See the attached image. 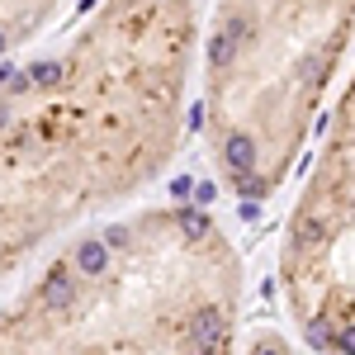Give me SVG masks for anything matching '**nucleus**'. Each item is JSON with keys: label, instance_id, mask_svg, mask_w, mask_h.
Returning a JSON list of instances; mask_svg holds the SVG:
<instances>
[{"label": "nucleus", "instance_id": "39448f33", "mask_svg": "<svg viewBox=\"0 0 355 355\" xmlns=\"http://www.w3.org/2000/svg\"><path fill=\"white\" fill-rule=\"evenodd\" d=\"M57 10H62V0H0V67L24 43H33Z\"/></svg>", "mask_w": 355, "mask_h": 355}, {"label": "nucleus", "instance_id": "f257e3e1", "mask_svg": "<svg viewBox=\"0 0 355 355\" xmlns=\"http://www.w3.org/2000/svg\"><path fill=\"white\" fill-rule=\"evenodd\" d=\"M194 0H100L0 85V275L157 180L185 128Z\"/></svg>", "mask_w": 355, "mask_h": 355}, {"label": "nucleus", "instance_id": "423d86ee", "mask_svg": "<svg viewBox=\"0 0 355 355\" xmlns=\"http://www.w3.org/2000/svg\"><path fill=\"white\" fill-rule=\"evenodd\" d=\"M246 355H299L279 331H256L251 336V346H246Z\"/></svg>", "mask_w": 355, "mask_h": 355}, {"label": "nucleus", "instance_id": "f03ea898", "mask_svg": "<svg viewBox=\"0 0 355 355\" xmlns=\"http://www.w3.org/2000/svg\"><path fill=\"white\" fill-rule=\"evenodd\" d=\"M242 261L204 209H137L67 242L0 308V355H232Z\"/></svg>", "mask_w": 355, "mask_h": 355}, {"label": "nucleus", "instance_id": "20e7f679", "mask_svg": "<svg viewBox=\"0 0 355 355\" xmlns=\"http://www.w3.org/2000/svg\"><path fill=\"white\" fill-rule=\"evenodd\" d=\"M279 289L313 351L355 355V76L289 209Z\"/></svg>", "mask_w": 355, "mask_h": 355}, {"label": "nucleus", "instance_id": "7ed1b4c3", "mask_svg": "<svg viewBox=\"0 0 355 355\" xmlns=\"http://www.w3.org/2000/svg\"><path fill=\"white\" fill-rule=\"evenodd\" d=\"M355 38V0H218L204 43V142L237 199H270Z\"/></svg>", "mask_w": 355, "mask_h": 355}]
</instances>
